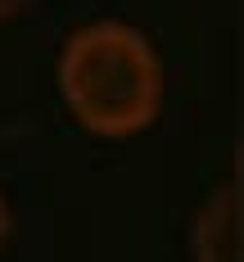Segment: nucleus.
Here are the masks:
<instances>
[{
	"instance_id": "3",
	"label": "nucleus",
	"mask_w": 244,
	"mask_h": 262,
	"mask_svg": "<svg viewBox=\"0 0 244 262\" xmlns=\"http://www.w3.org/2000/svg\"><path fill=\"white\" fill-rule=\"evenodd\" d=\"M9 226H14V217H9V199H5V190H0V244L9 235Z\"/></svg>"
},
{
	"instance_id": "4",
	"label": "nucleus",
	"mask_w": 244,
	"mask_h": 262,
	"mask_svg": "<svg viewBox=\"0 0 244 262\" xmlns=\"http://www.w3.org/2000/svg\"><path fill=\"white\" fill-rule=\"evenodd\" d=\"M23 5H27V0H0V18H14Z\"/></svg>"
},
{
	"instance_id": "2",
	"label": "nucleus",
	"mask_w": 244,
	"mask_h": 262,
	"mask_svg": "<svg viewBox=\"0 0 244 262\" xmlns=\"http://www.w3.org/2000/svg\"><path fill=\"white\" fill-rule=\"evenodd\" d=\"M190 253L194 262H244V194L240 177L217 185L199 204L190 226Z\"/></svg>"
},
{
	"instance_id": "1",
	"label": "nucleus",
	"mask_w": 244,
	"mask_h": 262,
	"mask_svg": "<svg viewBox=\"0 0 244 262\" xmlns=\"http://www.w3.org/2000/svg\"><path fill=\"white\" fill-rule=\"evenodd\" d=\"M59 95L86 131L136 136L163 108V63L145 32L95 18L68 36L59 54Z\"/></svg>"
}]
</instances>
